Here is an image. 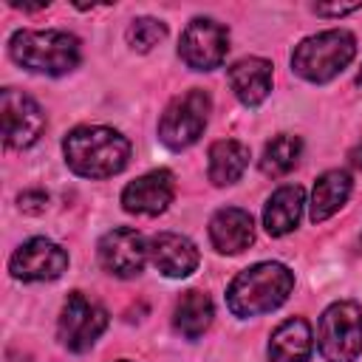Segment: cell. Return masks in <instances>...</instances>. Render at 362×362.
<instances>
[{
	"label": "cell",
	"mask_w": 362,
	"mask_h": 362,
	"mask_svg": "<svg viewBox=\"0 0 362 362\" xmlns=\"http://www.w3.org/2000/svg\"><path fill=\"white\" fill-rule=\"evenodd\" d=\"M8 57L31 74L62 76V74H71L79 65L82 45L74 34L59 31V28H45V31L23 28V31L11 34Z\"/></svg>",
	"instance_id": "cell-3"
},
{
	"label": "cell",
	"mask_w": 362,
	"mask_h": 362,
	"mask_svg": "<svg viewBox=\"0 0 362 362\" xmlns=\"http://www.w3.org/2000/svg\"><path fill=\"white\" fill-rule=\"evenodd\" d=\"M303 156V141L291 133H280L274 136L266 147H263V156H260V170L272 178H280L286 173H291L297 167Z\"/></svg>",
	"instance_id": "cell-21"
},
{
	"label": "cell",
	"mask_w": 362,
	"mask_h": 362,
	"mask_svg": "<svg viewBox=\"0 0 362 362\" xmlns=\"http://www.w3.org/2000/svg\"><path fill=\"white\" fill-rule=\"evenodd\" d=\"M354 189V178L348 170H325L317 181H314V189H311V201H308V218L314 223H322L328 221L334 212H339L348 201Z\"/></svg>",
	"instance_id": "cell-18"
},
{
	"label": "cell",
	"mask_w": 362,
	"mask_h": 362,
	"mask_svg": "<svg viewBox=\"0 0 362 362\" xmlns=\"http://www.w3.org/2000/svg\"><path fill=\"white\" fill-rule=\"evenodd\" d=\"M147 255L164 277H189L201 263L198 246L178 232H158L147 238Z\"/></svg>",
	"instance_id": "cell-13"
},
{
	"label": "cell",
	"mask_w": 362,
	"mask_h": 362,
	"mask_svg": "<svg viewBox=\"0 0 362 362\" xmlns=\"http://www.w3.org/2000/svg\"><path fill=\"white\" fill-rule=\"evenodd\" d=\"M348 158H351V167H354V170H362V141H359L356 147H351Z\"/></svg>",
	"instance_id": "cell-25"
},
{
	"label": "cell",
	"mask_w": 362,
	"mask_h": 362,
	"mask_svg": "<svg viewBox=\"0 0 362 362\" xmlns=\"http://www.w3.org/2000/svg\"><path fill=\"white\" fill-rule=\"evenodd\" d=\"M96 257L107 274L122 277V280L136 277V274H141L144 263L150 260L147 238L141 232H136L133 226H116L102 235V240L96 246Z\"/></svg>",
	"instance_id": "cell-10"
},
{
	"label": "cell",
	"mask_w": 362,
	"mask_h": 362,
	"mask_svg": "<svg viewBox=\"0 0 362 362\" xmlns=\"http://www.w3.org/2000/svg\"><path fill=\"white\" fill-rule=\"evenodd\" d=\"M317 348L325 362H356L362 354V305L354 300L331 303L317 325Z\"/></svg>",
	"instance_id": "cell-5"
},
{
	"label": "cell",
	"mask_w": 362,
	"mask_h": 362,
	"mask_svg": "<svg viewBox=\"0 0 362 362\" xmlns=\"http://www.w3.org/2000/svg\"><path fill=\"white\" fill-rule=\"evenodd\" d=\"M113 362H130V359H113Z\"/></svg>",
	"instance_id": "cell-26"
},
{
	"label": "cell",
	"mask_w": 362,
	"mask_h": 362,
	"mask_svg": "<svg viewBox=\"0 0 362 362\" xmlns=\"http://www.w3.org/2000/svg\"><path fill=\"white\" fill-rule=\"evenodd\" d=\"M229 88L246 107H257L272 90V62L263 57H243L229 65Z\"/></svg>",
	"instance_id": "cell-15"
},
{
	"label": "cell",
	"mask_w": 362,
	"mask_h": 362,
	"mask_svg": "<svg viewBox=\"0 0 362 362\" xmlns=\"http://www.w3.org/2000/svg\"><path fill=\"white\" fill-rule=\"evenodd\" d=\"M68 269V252L48 240V238H31L14 249L8 257V272L11 277L23 283H42V280H57Z\"/></svg>",
	"instance_id": "cell-11"
},
{
	"label": "cell",
	"mask_w": 362,
	"mask_h": 362,
	"mask_svg": "<svg viewBox=\"0 0 362 362\" xmlns=\"http://www.w3.org/2000/svg\"><path fill=\"white\" fill-rule=\"evenodd\" d=\"M209 110H212V99L201 88H192L184 96H175L164 107V113L158 119V139H161V144L170 147V150L192 147L201 139V133L206 130Z\"/></svg>",
	"instance_id": "cell-6"
},
{
	"label": "cell",
	"mask_w": 362,
	"mask_h": 362,
	"mask_svg": "<svg viewBox=\"0 0 362 362\" xmlns=\"http://www.w3.org/2000/svg\"><path fill=\"white\" fill-rule=\"evenodd\" d=\"M105 328H107V311L88 294L71 291L57 320L59 342L74 354H85L88 348H93V342L102 337Z\"/></svg>",
	"instance_id": "cell-7"
},
{
	"label": "cell",
	"mask_w": 362,
	"mask_h": 362,
	"mask_svg": "<svg viewBox=\"0 0 362 362\" xmlns=\"http://www.w3.org/2000/svg\"><path fill=\"white\" fill-rule=\"evenodd\" d=\"M0 122H3V141L11 150H25L37 144L45 130V110L40 102L23 90L6 88L0 93Z\"/></svg>",
	"instance_id": "cell-9"
},
{
	"label": "cell",
	"mask_w": 362,
	"mask_h": 362,
	"mask_svg": "<svg viewBox=\"0 0 362 362\" xmlns=\"http://www.w3.org/2000/svg\"><path fill=\"white\" fill-rule=\"evenodd\" d=\"M294 288V272L286 263L263 260L243 269L226 288V305L235 317L249 320L280 308Z\"/></svg>",
	"instance_id": "cell-2"
},
{
	"label": "cell",
	"mask_w": 362,
	"mask_h": 362,
	"mask_svg": "<svg viewBox=\"0 0 362 362\" xmlns=\"http://www.w3.org/2000/svg\"><path fill=\"white\" fill-rule=\"evenodd\" d=\"M356 57V37L345 28H328L300 40L291 51V71L305 82L325 85L339 76Z\"/></svg>",
	"instance_id": "cell-4"
},
{
	"label": "cell",
	"mask_w": 362,
	"mask_h": 362,
	"mask_svg": "<svg viewBox=\"0 0 362 362\" xmlns=\"http://www.w3.org/2000/svg\"><path fill=\"white\" fill-rule=\"evenodd\" d=\"M362 3H334V6H325V3H317L314 6V11L317 14H322V17H342V14H351V11H356Z\"/></svg>",
	"instance_id": "cell-24"
},
{
	"label": "cell",
	"mask_w": 362,
	"mask_h": 362,
	"mask_svg": "<svg viewBox=\"0 0 362 362\" xmlns=\"http://www.w3.org/2000/svg\"><path fill=\"white\" fill-rule=\"evenodd\" d=\"M229 31L212 17H195L187 23L178 40V57L192 71H215L226 59Z\"/></svg>",
	"instance_id": "cell-8"
},
{
	"label": "cell",
	"mask_w": 362,
	"mask_h": 362,
	"mask_svg": "<svg viewBox=\"0 0 362 362\" xmlns=\"http://www.w3.org/2000/svg\"><path fill=\"white\" fill-rule=\"evenodd\" d=\"M314 351V334L308 320L288 317L269 337V362H308Z\"/></svg>",
	"instance_id": "cell-16"
},
{
	"label": "cell",
	"mask_w": 362,
	"mask_h": 362,
	"mask_svg": "<svg viewBox=\"0 0 362 362\" xmlns=\"http://www.w3.org/2000/svg\"><path fill=\"white\" fill-rule=\"evenodd\" d=\"M175 195V178L170 170H150L122 189V206L130 215H161Z\"/></svg>",
	"instance_id": "cell-12"
},
{
	"label": "cell",
	"mask_w": 362,
	"mask_h": 362,
	"mask_svg": "<svg viewBox=\"0 0 362 362\" xmlns=\"http://www.w3.org/2000/svg\"><path fill=\"white\" fill-rule=\"evenodd\" d=\"M65 164L82 178L119 175L130 161V141L105 124H79L62 139Z\"/></svg>",
	"instance_id": "cell-1"
},
{
	"label": "cell",
	"mask_w": 362,
	"mask_h": 362,
	"mask_svg": "<svg viewBox=\"0 0 362 362\" xmlns=\"http://www.w3.org/2000/svg\"><path fill=\"white\" fill-rule=\"evenodd\" d=\"M209 240L221 255H240L255 240V221L240 206H223L209 218Z\"/></svg>",
	"instance_id": "cell-14"
},
{
	"label": "cell",
	"mask_w": 362,
	"mask_h": 362,
	"mask_svg": "<svg viewBox=\"0 0 362 362\" xmlns=\"http://www.w3.org/2000/svg\"><path fill=\"white\" fill-rule=\"evenodd\" d=\"M305 206V189L300 184H286L274 189L263 206V226L272 238H283L297 229Z\"/></svg>",
	"instance_id": "cell-17"
},
{
	"label": "cell",
	"mask_w": 362,
	"mask_h": 362,
	"mask_svg": "<svg viewBox=\"0 0 362 362\" xmlns=\"http://www.w3.org/2000/svg\"><path fill=\"white\" fill-rule=\"evenodd\" d=\"M206 173H209V181L215 187H229L235 184L246 167H249V147L238 139H221L209 147V156H206Z\"/></svg>",
	"instance_id": "cell-19"
},
{
	"label": "cell",
	"mask_w": 362,
	"mask_h": 362,
	"mask_svg": "<svg viewBox=\"0 0 362 362\" xmlns=\"http://www.w3.org/2000/svg\"><path fill=\"white\" fill-rule=\"evenodd\" d=\"M17 204H20L23 212H28V215H40V212L48 206V192H42V189H25V192H20Z\"/></svg>",
	"instance_id": "cell-23"
},
{
	"label": "cell",
	"mask_w": 362,
	"mask_h": 362,
	"mask_svg": "<svg viewBox=\"0 0 362 362\" xmlns=\"http://www.w3.org/2000/svg\"><path fill=\"white\" fill-rule=\"evenodd\" d=\"M127 45L133 48V51H141V54H147V51H153L164 37H167V25L161 23V20H156V17H136L130 25H127Z\"/></svg>",
	"instance_id": "cell-22"
},
{
	"label": "cell",
	"mask_w": 362,
	"mask_h": 362,
	"mask_svg": "<svg viewBox=\"0 0 362 362\" xmlns=\"http://www.w3.org/2000/svg\"><path fill=\"white\" fill-rule=\"evenodd\" d=\"M212 317H215L212 297H209L206 291L189 288V291H184L181 300L175 303L173 325H175V331H178L184 339H198V337H204L206 328L212 325Z\"/></svg>",
	"instance_id": "cell-20"
},
{
	"label": "cell",
	"mask_w": 362,
	"mask_h": 362,
	"mask_svg": "<svg viewBox=\"0 0 362 362\" xmlns=\"http://www.w3.org/2000/svg\"><path fill=\"white\" fill-rule=\"evenodd\" d=\"M359 79H362V74H359Z\"/></svg>",
	"instance_id": "cell-27"
}]
</instances>
